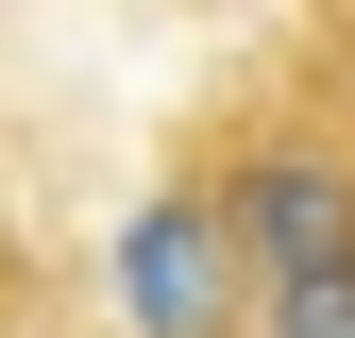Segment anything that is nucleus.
<instances>
[{
	"label": "nucleus",
	"mask_w": 355,
	"mask_h": 338,
	"mask_svg": "<svg viewBox=\"0 0 355 338\" xmlns=\"http://www.w3.org/2000/svg\"><path fill=\"white\" fill-rule=\"evenodd\" d=\"M220 237H237L254 287H288V271H322V254H355V152H338V136H271L237 186H220Z\"/></svg>",
	"instance_id": "nucleus-2"
},
{
	"label": "nucleus",
	"mask_w": 355,
	"mask_h": 338,
	"mask_svg": "<svg viewBox=\"0 0 355 338\" xmlns=\"http://www.w3.org/2000/svg\"><path fill=\"white\" fill-rule=\"evenodd\" d=\"M254 305V271H237V237H220V186H153L136 220H119V321L136 338H220Z\"/></svg>",
	"instance_id": "nucleus-1"
},
{
	"label": "nucleus",
	"mask_w": 355,
	"mask_h": 338,
	"mask_svg": "<svg viewBox=\"0 0 355 338\" xmlns=\"http://www.w3.org/2000/svg\"><path fill=\"white\" fill-rule=\"evenodd\" d=\"M254 338H355V254H322V271L254 287Z\"/></svg>",
	"instance_id": "nucleus-3"
}]
</instances>
